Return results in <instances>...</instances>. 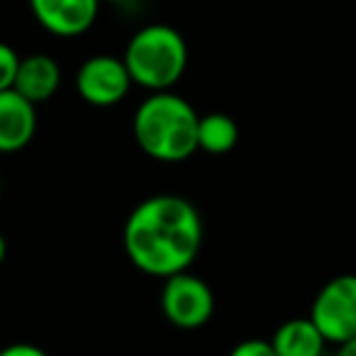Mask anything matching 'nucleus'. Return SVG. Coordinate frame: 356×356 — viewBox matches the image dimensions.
<instances>
[{
    "mask_svg": "<svg viewBox=\"0 0 356 356\" xmlns=\"http://www.w3.org/2000/svg\"><path fill=\"white\" fill-rule=\"evenodd\" d=\"M6 257H8V242L3 237V232H0V264L6 261Z\"/></svg>",
    "mask_w": 356,
    "mask_h": 356,
    "instance_id": "dca6fc26",
    "label": "nucleus"
},
{
    "mask_svg": "<svg viewBox=\"0 0 356 356\" xmlns=\"http://www.w3.org/2000/svg\"><path fill=\"white\" fill-rule=\"evenodd\" d=\"M37 134V105L15 88L0 90V154L22 152Z\"/></svg>",
    "mask_w": 356,
    "mask_h": 356,
    "instance_id": "6e6552de",
    "label": "nucleus"
},
{
    "mask_svg": "<svg viewBox=\"0 0 356 356\" xmlns=\"http://www.w3.org/2000/svg\"><path fill=\"white\" fill-rule=\"evenodd\" d=\"M105 3H115V6H127V3H132V0H105Z\"/></svg>",
    "mask_w": 356,
    "mask_h": 356,
    "instance_id": "f3484780",
    "label": "nucleus"
},
{
    "mask_svg": "<svg viewBox=\"0 0 356 356\" xmlns=\"http://www.w3.org/2000/svg\"><path fill=\"white\" fill-rule=\"evenodd\" d=\"M271 344L278 356H322L327 339L310 317H293L273 332Z\"/></svg>",
    "mask_w": 356,
    "mask_h": 356,
    "instance_id": "9d476101",
    "label": "nucleus"
},
{
    "mask_svg": "<svg viewBox=\"0 0 356 356\" xmlns=\"http://www.w3.org/2000/svg\"><path fill=\"white\" fill-rule=\"evenodd\" d=\"M195 108L173 90L149 93L132 118V134L147 156L163 163L186 161L198 152Z\"/></svg>",
    "mask_w": 356,
    "mask_h": 356,
    "instance_id": "f03ea898",
    "label": "nucleus"
},
{
    "mask_svg": "<svg viewBox=\"0 0 356 356\" xmlns=\"http://www.w3.org/2000/svg\"><path fill=\"white\" fill-rule=\"evenodd\" d=\"M134 86L124 59L110 54H95L79 66L76 90L93 108H113L127 98Z\"/></svg>",
    "mask_w": 356,
    "mask_h": 356,
    "instance_id": "423d86ee",
    "label": "nucleus"
},
{
    "mask_svg": "<svg viewBox=\"0 0 356 356\" xmlns=\"http://www.w3.org/2000/svg\"><path fill=\"white\" fill-rule=\"evenodd\" d=\"M17 51L10 44L0 42V90H8L15 86V76H17V66H20Z\"/></svg>",
    "mask_w": 356,
    "mask_h": 356,
    "instance_id": "f8f14e48",
    "label": "nucleus"
},
{
    "mask_svg": "<svg viewBox=\"0 0 356 356\" xmlns=\"http://www.w3.org/2000/svg\"><path fill=\"white\" fill-rule=\"evenodd\" d=\"M322 356H327V354H322Z\"/></svg>",
    "mask_w": 356,
    "mask_h": 356,
    "instance_id": "6ab92c4d",
    "label": "nucleus"
},
{
    "mask_svg": "<svg viewBox=\"0 0 356 356\" xmlns=\"http://www.w3.org/2000/svg\"><path fill=\"white\" fill-rule=\"evenodd\" d=\"M61 86V66L49 54H30L22 56L17 66L15 86L13 88L25 95L30 103H47L51 95H56Z\"/></svg>",
    "mask_w": 356,
    "mask_h": 356,
    "instance_id": "1a4fd4ad",
    "label": "nucleus"
},
{
    "mask_svg": "<svg viewBox=\"0 0 356 356\" xmlns=\"http://www.w3.org/2000/svg\"><path fill=\"white\" fill-rule=\"evenodd\" d=\"M0 193H3V178H0Z\"/></svg>",
    "mask_w": 356,
    "mask_h": 356,
    "instance_id": "a211bd4d",
    "label": "nucleus"
},
{
    "mask_svg": "<svg viewBox=\"0 0 356 356\" xmlns=\"http://www.w3.org/2000/svg\"><path fill=\"white\" fill-rule=\"evenodd\" d=\"M124 66L134 86L159 93L171 90L188 66V44L171 25H147L124 47Z\"/></svg>",
    "mask_w": 356,
    "mask_h": 356,
    "instance_id": "7ed1b4c3",
    "label": "nucleus"
},
{
    "mask_svg": "<svg viewBox=\"0 0 356 356\" xmlns=\"http://www.w3.org/2000/svg\"><path fill=\"white\" fill-rule=\"evenodd\" d=\"M203 218L184 195L159 193L124 220L122 244L134 268L154 278L188 271L203 247Z\"/></svg>",
    "mask_w": 356,
    "mask_h": 356,
    "instance_id": "f257e3e1",
    "label": "nucleus"
},
{
    "mask_svg": "<svg viewBox=\"0 0 356 356\" xmlns=\"http://www.w3.org/2000/svg\"><path fill=\"white\" fill-rule=\"evenodd\" d=\"M0 356H49L42 346L30 344V341H15L0 349Z\"/></svg>",
    "mask_w": 356,
    "mask_h": 356,
    "instance_id": "4468645a",
    "label": "nucleus"
},
{
    "mask_svg": "<svg viewBox=\"0 0 356 356\" xmlns=\"http://www.w3.org/2000/svg\"><path fill=\"white\" fill-rule=\"evenodd\" d=\"M227 356H278L271 339H244Z\"/></svg>",
    "mask_w": 356,
    "mask_h": 356,
    "instance_id": "ddd939ff",
    "label": "nucleus"
},
{
    "mask_svg": "<svg viewBox=\"0 0 356 356\" xmlns=\"http://www.w3.org/2000/svg\"><path fill=\"white\" fill-rule=\"evenodd\" d=\"M239 142V127L227 113H208L198 120V149L213 156L229 154Z\"/></svg>",
    "mask_w": 356,
    "mask_h": 356,
    "instance_id": "9b49d317",
    "label": "nucleus"
},
{
    "mask_svg": "<svg viewBox=\"0 0 356 356\" xmlns=\"http://www.w3.org/2000/svg\"><path fill=\"white\" fill-rule=\"evenodd\" d=\"M310 320L322 332L327 344L339 346L356 339V273L330 278L317 291Z\"/></svg>",
    "mask_w": 356,
    "mask_h": 356,
    "instance_id": "20e7f679",
    "label": "nucleus"
},
{
    "mask_svg": "<svg viewBox=\"0 0 356 356\" xmlns=\"http://www.w3.org/2000/svg\"><path fill=\"white\" fill-rule=\"evenodd\" d=\"M35 20L56 37H81L95 25L100 0H30Z\"/></svg>",
    "mask_w": 356,
    "mask_h": 356,
    "instance_id": "0eeeda50",
    "label": "nucleus"
},
{
    "mask_svg": "<svg viewBox=\"0 0 356 356\" xmlns=\"http://www.w3.org/2000/svg\"><path fill=\"white\" fill-rule=\"evenodd\" d=\"M334 356H356V339L346 341V344H339Z\"/></svg>",
    "mask_w": 356,
    "mask_h": 356,
    "instance_id": "2eb2a0df",
    "label": "nucleus"
},
{
    "mask_svg": "<svg viewBox=\"0 0 356 356\" xmlns=\"http://www.w3.org/2000/svg\"><path fill=\"white\" fill-rule=\"evenodd\" d=\"M161 312L178 330H200L215 315V293L200 276L181 271L163 278Z\"/></svg>",
    "mask_w": 356,
    "mask_h": 356,
    "instance_id": "39448f33",
    "label": "nucleus"
}]
</instances>
